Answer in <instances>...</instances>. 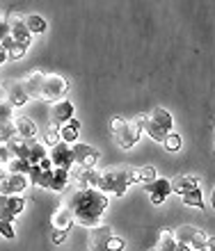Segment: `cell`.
Returning <instances> with one entry per match:
<instances>
[{
	"label": "cell",
	"instance_id": "cell-1",
	"mask_svg": "<svg viewBox=\"0 0 215 251\" xmlns=\"http://www.w3.org/2000/svg\"><path fill=\"white\" fill-rule=\"evenodd\" d=\"M67 205L76 224L94 228V226H99V219L103 217V212L108 208V197L94 187H85V190L76 192Z\"/></svg>",
	"mask_w": 215,
	"mask_h": 251
},
{
	"label": "cell",
	"instance_id": "cell-2",
	"mask_svg": "<svg viewBox=\"0 0 215 251\" xmlns=\"http://www.w3.org/2000/svg\"><path fill=\"white\" fill-rule=\"evenodd\" d=\"M133 183H140V176H137V169H108L103 174H96V183L94 190L99 192H112L117 197H124L126 190Z\"/></svg>",
	"mask_w": 215,
	"mask_h": 251
},
{
	"label": "cell",
	"instance_id": "cell-3",
	"mask_svg": "<svg viewBox=\"0 0 215 251\" xmlns=\"http://www.w3.org/2000/svg\"><path fill=\"white\" fill-rule=\"evenodd\" d=\"M110 130H112L114 139H117V144L121 149H133L142 135V128L137 124V119L126 121V119H121V117H112L110 119Z\"/></svg>",
	"mask_w": 215,
	"mask_h": 251
},
{
	"label": "cell",
	"instance_id": "cell-4",
	"mask_svg": "<svg viewBox=\"0 0 215 251\" xmlns=\"http://www.w3.org/2000/svg\"><path fill=\"white\" fill-rule=\"evenodd\" d=\"M174 238L179 245L190 251H204L206 245H209V235H206L202 228H197V226H181V228L174 233Z\"/></svg>",
	"mask_w": 215,
	"mask_h": 251
},
{
	"label": "cell",
	"instance_id": "cell-5",
	"mask_svg": "<svg viewBox=\"0 0 215 251\" xmlns=\"http://www.w3.org/2000/svg\"><path fill=\"white\" fill-rule=\"evenodd\" d=\"M69 82L62 75H44V82H41V94L39 99L44 100H62V96L67 94Z\"/></svg>",
	"mask_w": 215,
	"mask_h": 251
},
{
	"label": "cell",
	"instance_id": "cell-6",
	"mask_svg": "<svg viewBox=\"0 0 215 251\" xmlns=\"http://www.w3.org/2000/svg\"><path fill=\"white\" fill-rule=\"evenodd\" d=\"M71 155H74V165L82 167V169H92L99 162V158H101V153L96 151L94 146L78 144V142L71 146Z\"/></svg>",
	"mask_w": 215,
	"mask_h": 251
},
{
	"label": "cell",
	"instance_id": "cell-7",
	"mask_svg": "<svg viewBox=\"0 0 215 251\" xmlns=\"http://www.w3.org/2000/svg\"><path fill=\"white\" fill-rule=\"evenodd\" d=\"M30 185L26 174H7L5 178L0 180V194L5 197H21V192H26Z\"/></svg>",
	"mask_w": 215,
	"mask_h": 251
},
{
	"label": "cell",
	"instance_id": "cell-8",
	"mask_svg": "<svg viewBox=\"0 0 215 251\" xmlns=\"http://www.w3.org/2000/svg\"><path fill=\"white\" fill-rule=\"evenodd\" d=\"M114 233L110 226H94L92 231H89V238H87V251H106L108 249V240L112 238Z\"/></svg>",
	"mask_w": 215,
	"mask_h": 251
},
{
	"label": "cell",
	"instance_id": "cell-9",
	"mask_svg": "<svg viewBox=\"0 0 215 251\" xmlns=\"http://www.w3.org/2000/svg\"><path fill=\"white\" fill-rule=\"evenodd\" d=\"M48 160H51V165L55 169H71L74 165V155H71V146L69 144H55L48 153Z\"/></svg>",
	"mask_w": 215,
	"mask_h": 251
},
{
	"label": "cell",
	"instance_id": "cell-10",
	"mask_svg": "<svg viewBox=\"0 0 215 251\" xmlns=\"http://www.w3.org/2000/svg\"><path fill=\"white\" fill-rule=\"evenodd\" d=\"M147 192H149V201H151L154 205H161L162 201L172 194V180L158 176L154 183H149L147 185Z\"/></svg>",
	"mask_w": 215,
	"mask_h": 251
},
{
	"label": "cell",
	"instance_id": "cell-11",
	"mask_svg": "<svg viewBox=\"0 0 215 251\" xmlns=\"http://www.w3.org/2000/svg\"><path fill=\"white\" fill-rule=\"evenodd\" d=\"M51 119L57 126H64L69 119H74V103H69V100H55L53 107H51Z\"/></svg>",
	"mask_w": 215,
	"mask_h": 251
},
{
	"label": "cell",
	"instance_id": "cell-12",
	"mask_svg": "<svg viewBox=\"0 0 215 251\" xmlns=\"http://www.w3.org/2000/svg\"><path fill=\"white\" fill-rule=\"evenodd\" d=\"M51 224H53L55 231L69 233V228H71V224H74V217H71L69 205H60V208H55L53 215H51Z\"/></svg>",
	"mask_w": 215,
	"mask_h": 251
},
{
	"label": "cell",
	"instance_id": "cell-13",
	"mask_svg": "<svg viewBox=\"0 0 215 251\" xmlns=\"http://www.w3.org/2000/svg\"><path fill=\"white\" fill-rule=\"evenodd\" d=\"M12 124H14V130H16V137H21V139L37 137V126H34L32 119H27V117H14Z\"/></svg>",
	"mask_w": 215,
	"mask_h": 251
},
{
	"label": "cell",
	"instance_id": "cell-14",
	"mask_svg": "<svg viewBox=\"0 0 215 251\" xmlns=\"http://www.w3.org/2000/svg\"><path fill=\"white\" fill-rule=\"evenodd\" d=\"M135 119H137V124H140V128H142V130H144V132H147V135H149V137H151V139H154V142H161V144H162V142H165V137H167V132L162 130L161 126H156L154 121H151V119H149V117H147V114H137Z\"/></svg>",
	"mask_w": 215,
	"mask_h": 251
},
{
	"label": "cell",
	"instance_id": "cell-15",
	"mask_svg": "<svg viewBox=\"0 0 215 251\" xmlns=\"http://www.w3.org/2000/svg\"><path fill=\"white\" fill-rule=\"evenodd\" d=\"M41 82H44V73H41V71H32L26 80H23V82H21L23 92L27 94V99H39V94H41Z\"/></svg>",
	"mask_w": 215,
	"mask_h": 251
},
{
	"label": "cell",
	"instance_id": "cell-16",
	"mask_svg": "<svg viewBox=\"0 0 215 251\" xmlns=\"http://www.w3.org/2000/svg\"><path fill=\"white\" fill-rule=\"evenodd\" d=\"M51 176H53V169H41L39 165H32L27 172V180L37 187H51Z\"/></svg>",
	"mask_w": 215,
	"mask_h": 251
},
{
	"label": "cell",
	"instance_id": "cell-17",
	"mask_svg": "<svg viewBox=\"0 0 215 251\" xmlns=\"http://www.w3.org/2000/svg\"><path fill=\"white\" fill-rule=\"evenodd\" d=\"M0 210H7L12 217L21 215V212L26 210V199L23 197H5V194H0Z\"/></svg>",
	"mask_w": 215,
	"mask_h": 251
},
{
	"label": "cell",
	"instance_id": "cell-18",
	"mask_svg": "<svg viewBox=\"0 0 215 251\" xmlns=\"http://www.w3.org/2000/svg\"><path fill=\"white\" fill-rule=\"evenodd\" d=\"M78 128H81V121H78V119H69V126H60L57 135H60L62 144L74 146L76 142H78Z\"/></svg>",
	"mask_w": 215,
	"mask_h": 251
},
{
	"label": "cell",
	"instance_id": "cell-19",
	"mask_svg": "<svg viewBox=\"0 0 215 251\" xmlns=\"http://www.w3.org/2000/svg\"><path fill=\"white\" fill-rule=\"evenodd\" d=\"M149 119L154 121L156 126H161L165 132H172V126H174V119H172V114L165 110V107H154L151 112L147 114Z\"/></svg>",
	"mask_w": 215,
	"mask_h": 251
},
{
	"label": "cell",
	"instance_id": "cell-20",
	"mask_svg": "<svg viewBox=\"0 0 215 251\" xmlns=\"http://www.w3.org/2000/svg\"><path fill=\"white\" fill-rule=\"evenodd\" d=\"M48 158V151L46 146L41 144V142H34V139H30L27 142V162H30V167L32 165H39L41 160Z\"/></svg>",
	"mask_w": 215,
	"mask_h": 251
},
{
	"label": "cell",
	"instance_id": "cell-21",
	"mask_svg": "<svg viewBox=\"0 0 215 251\" xmlns=\"http://www.w3.org/2000/svg\"><path fill=\"white\" fill-rule=\"evenodd\" d=\"M0 46L5 48V53H7V57H12V60H21L23 55H26V50H27V46H23V44H16V41L7 34L5 39L0 41Z\"/></svg>",
	"mask_w": 215,
	"mask_h": 251
},
{
	"label": "cell",
	"instance_id": "cell-22",
	"mask_svg": "<svg viewBox=\"0 0 215 251\" xmlns=\"http://www.w3.org/2000/svg\"><path fill=\"white\" fill-rule=\"evenodd\" d=\"M197 187V178L195 176H190V174H183V176H179V178L172 180V192H176V194H186V192L195 190Z\"/></svg>",
	"mask_w": 215,
	"mask_h": 251
},
{
	"label": "cell",
	"instance_id": "cell-23",
	"mask_svg": "<svg viewBox=\"0 0 215 251\" xmlns=\"http://www.w3.org/2000/svg\"><path fill=\"white\" fill-rule=\"evenodd\" d=\"M26 27H27V32H30V37L32 34H41V32H46V21L41 19L39 14H30V16H26Z\"/></svg>",
	"mask_w": 215,
	"mask_h": 251
},
{
	"label": "cell",
	"instance_id": "cell-24",
	"mask_svg": "<svg viewBox=\"0 0 215 251\" xmlns=\"http://www.w3.org/2000/svg\"><path fill=\"white\" fill-rule=\"evenodd\" d=\"M69 169H53V176H51V190L62 192L69 185Z\"/></svg>",
	"mask_w": 215,
	"mask_h": 251
},
{
	"label": "cell",
	"instance_id": "cell-25",
	"mask_svg": "<svg viewBox=\"0 0 215 251\" xmlns=\"http://www.w3.org/2000/svg\"><path fill=\"white\" fill-rule=\"evenodd\" d=\"M2 169H5L7 174H26L27 176V172H30V165H27L26 160H21V158H9L5 162V165H2Z\"/></svg>",
	"mask_w": 215,
	"mask_h": 251
},
{
	"label": "cell",
	"instance_id": "cell-26",
	"mask_svg": "<svg viewBox=\"0 0 215 251\" xmlns=\"http://www.w3.org/2000/svg\"><path fill=\"white\" fill-rule=\"evenodd\" d=\"M27 103V94L23 92V87H21V82L19 85H14L12 87V94H9V107H21V105H26Z\"/></svg>",
	"mask_w": 215,
	"mask_h": 251
},
{
	"label": "cell",
	"instance_id": "cell-27",
	"mask_svg": "<svg viewBox=\"0 0 215 251\" xmlns=\"http://www.w3.org/2000/svg\"><path fill=\"white\" fill-rule=\"evenodd\" d=\"M181 201L186 205H195V208H206V203H204V199H202V192H199V187H195V190H190V192H186L181 197Z\"/></svg>",
	"mask_w": 215,
	"mask_h": 251
},
{
	"label": "cell",
	"instance_id": "cell-28",
	"mask_svg": "<svg viewBox=\"0 0 215 251\" xmlns=\"http://www.w3.org/2000/svg\"><path fill=\"white\" fill-rule=\"evenodd\" d=\"M16 137V130H14V124L12 121H5V124H0V144L5 146L9 139Z\"/></svg>",
	"mask_w": 215,
	"mask_h": 251
},
{
	"label": "cell",
	"instance_id": "cell-29",
	"mask_svg": "<svg viewBox=\"0 0 215 251\" xmlns=\"http://www.w3.org/2000/svg\"><path fill=\"white\" fill-rule=\"evenodd\" d=\"M137 176H140L142 183H154L156 178H158V172H156L154 167H142V169H137Z\"/></svg>",
	"mask_w": 215,
	"mask_h": 251
},
{
	"label": "cell",
	"instance_id": "cell-30",
	"mask_svg": "<svg viewBox=\"0 0 215 251\" xmlns=\"http://www.w3.org/2000/svg\"><path fill=\"white\" fill-rule=\"evenodd\" d=\"M162 144H165V149H167V151H179V149H181V137L172 130V132H167V137H165V142H162Z\"/></svg>",
	"mask_w": 215,
	"mask_h": 251
},
{
	"label": "cell",
	"instance_id": "cell-31",
	"mask_svg": "<svg viewBox=\"0 0 215 251\" xmlns=\"http://www.w3.org/2000/svg\"><path fill=\"white\" fill-rule=\"evenodd\" d=\"M0 235L7 240H14L16 238V233H14V226L9 222H0Z\"/></svg>",
	"mask_w": 215,
	"mask_h": 251
},
{
	"label": "cell",
	"instance_id": "cell-32",
	"mask_svg": "<svg viewBox=\"0 0 215 251\" xmlns=\"http://www.w3.org/2000/svg\"><path fill=\"white\" fill-rule=\"evenodd\" d=\"M12 107L9 103H0V124H5V121H12Z\"/></svg>",
	"mask_w": 215,
	"mask_h": 251
},
{
	"label": "cell",
	"instance_id": "cell-33",
	"mask_svg": "<svg viewBox=\"0 0 215 251\" xmlns=\"http://www.w3.org/2000/svg\"><path fill=\"white\" fill-rule=\"evenodd\" d=\"M106 251H124V240L112 235V238L108 240V249Z\"/></svg>",
	"mask_w": 215,
	"mask_h": 251
},
{
	"label": "cell",
	"instance_id": "cell-34",
	"mask_svg": "<svg viewBox=\"0 0 215 251\" xmlns=\"http://www.w3.org/2000/svg\"><path fill=\"white\" fill-rule=\"evenodd\" d=\"M55 146V144H60V135H57V130H51L46 135V137H44V146Z\"/></svg>",
	"mask_w": 215,
	"mask_h": 251
},
{
	"label": "cell",
	"instance_id": "cell-35",
	"mask_svg": "<svg viewBox=\"0 0 215 251\" xmlns=\"http://www.w3.org/2000/svg\"><path fill=\"white\" fill-rule=\"evenodd\" d=\"M64 240H67V233H64V231H55L53 233V242H55V245H62Z\"/></svg>",
	"mask_w": 215,
	"mask_h": 251
},
{
	"label": "cell",
	"instance_id": "cell-36",
	"mask_svg": "<svg viewBox=\"0 0 215 251\" xmlns=\"http://www.w3.org/2000/svg\"><path fill=\"white\" fill-rule=\"evenodd\" d=\"M5 60H7V53H5V48L0 46V64H5Z\"/></svg>",
	"mask_w": 215,
	"mask_h": 251
},
{
	"label": "cell",
	"instance_id": "cell-37",
	"mask_svg": "<svg viewBox=\"0 0 215 251\" xmlns=\"http://www.w3.org/2000/svg\"><path fill=\"white\" fill-rule=\"evenodd\" d=\"M151 251H158V249H151Z\"/></svg>",
	"mask_w": 215,
	"mask_h": 251
}]
</instances>
